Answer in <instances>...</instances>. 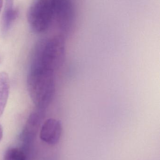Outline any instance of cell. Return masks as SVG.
Returning a JSON list of instances; mask_svg holds the SVG:
<instances>
[{"label":"cell","instance_id":"6da1fadb","mask_svg":"<svg viewBox=\"0 0 160 160\" xmlns=\"http://www.w3.org/2000/svg\"><path fill=\"white\" fill-rule=\"evenodd\" d=\"M27 86L30 98L37 108L45 110L55 94V73L41 67L30 65Z\"/></svg>","mask_w":160,"mask_h":160},{"label":"cell","instance_id":"7a4b0ae2","mask_svg":"<svg viewBox=\"0 0 160 160\" xmlns=\"http://www.w3.org/2000/svg\"><path fill=\"white\" fill-rule=\"evenodd\" d=\"M65 40L63 35H56L39 42L35 48L31 65L41 67L55 73L65 62Z\"/></svg>","mask_w":160,"mask_h":160},{"label":"cell","instance_id":"3957f363","mask_svg":"<svg viewBox=\"0 0 160 160\" xmlns=\"http://www.w3.org/2000/svg\"><path fill=\"white\" fill-rule=\"evenodd\" d=\"M27 18L35 32L47 31L55 20V0H34L29 8Z\"/></svg>","mask_w":160,"mask_h":160},{"label":"cell","instance_id":"277c9868","mask_svg":"<svg viewBox=\"0 0 160 160\" xmlns=\"http://www.w3.org/2000/svg\"><path fill=\"white\" fill-rule=\"evenodd\" d=\"M75 11L71 0H55V20L65 33L73 30Z\"/></svg>","mask_w":160,"mask_h":160},{"label":"cell","instance_id":"5b68a950","mask_svg":"<svg viewBox=\"0 0 160 160\" xmlns=\"http://www.w3.org/2000/svg\"><path fill=\"white\" fill-rule=\"evenodd\" d=\"M62 122L55 118H50L45 120L40 128L39 137L43 142L48 144L58 143L62 134Z\"/></svg>","mask_w":160,"mask_h":160},{"label":"cell","instance_id":"8992f818","mask_svg":"<svg viewBox=\"0 0 160 160\" xmlns=\"http://www.w3.org/2000/svg\"><path fill=\"white\" fill-rule=\"evenodd\" d=\"M45 110L37 108L30 115L22 133L23 140L29 142L35 138L45 117Z\"/></svg>","mask_w":160,"mask_h":160},{"label":"cell","instance_id":"52a82bcc","mask_svg":"<svg viewBox=\"0 0 160 160\" xmlns=\"http://www.w3.org/2000/svg\"><path fill=\"white\" fill-rule=\"evenodd\" d=\"M18 10L14 8L13 0H6L5 6L2 18V32H8L18 16Z\"/></svg>","mask_w":160,"mask_h":160},{"label":"cell","instance_id":"ba28073f","mask_svg":"<svg viewBox=\"0 0 160 160\" xmlns=\"http://www.w3.org/2000/svg\"><path fill=\"white\" fill-rule=\"evenodd\" d=\"M10 90V82L7 73L0 72V117L6 106Z\"/></svg>","mask_w":160,"mask_h":160},{"label":"cell","instance_id":"9c48e42d","mask_svg":"<svg viewBox=\"0 0 160 160\" xmlns=\"http://www.w3.org/2000/svg\"><path fill=\"white\" fill-rule=\"evenodd\" d=\"M3 160H26L25 153L18 148H12L7 150Z\"/></svg>","mask_w":160,"mask_h":160},{"label":"cell","instance_id":"30bf717a","mask_svg":"<svg viewBox=\"0 0 160 160\" xmlns=\"http://www.w3.org/2000/svg\"><path fill=\"white\" fill-rule=\"evenodd\" d=\"M3 137V128L2 125L0 124V142L2 140Z\"/></svg>","mask_w":160,"mask_h":160},{"label":"cell","instance_id":"8fae6325","mask_svg":"<svg viewBox=\"0 0 160 160\" xmlns=\"http://www.w3.org/2000/svg\"><path fill=\"white\" fill-rule=\"evenodd\" d=\"M3 0H0V12L2 10V8L3 7Z\"/></svg>","mask_w":160,"mask_h":160},{"label":"cell","instance_id":"7c38bea8","mask_svg":"<svg viewBox=\"0 0 160 160\" xmlns=\"http://www.w3.org/2000/svg\"><path fill=\"white\" fill-rule=\"evenodd\" d=\"M1 62H2V59H1V57H0V63H1Z\"/></svg>","mask_w":160,"mask_h":160}]
</instances>
